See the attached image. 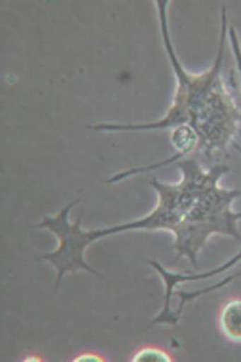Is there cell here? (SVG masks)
I'll list each match as a JSON object with an SVG mask.
<instances>
[{
    "instance_id": "7",
    "label": "cell",
    "mask_w": 241,
    "mask_h": 362,
    "mask_svg": "<svg viewBox=\"0 0 241 362\" xmlns=\"http://www.w3.org/2000/svg\"><path fill=\"white\" fill-rule=\"evenodd\" d=\"M240 261L241 250L239 252V253L235 255V256L232 257L231 259H229L228 261H227V262H225L224 264H223V265L219 266L218 268L214 269V272H216V274H222V273L228 272L231 268H233V267L236 266L237 263L240 262Z\"/></svg>"
},
{
    "instance_id": "2",
    "label": "cell",
    "mask_w": 241,
    "mask_h": 362,
    "mask_svg": "<svg viewBox=\"0 0 241 362\" xmlns=\"http://www.w3.org/2000/svg\"><path fill=\"white\" fill-rule=\"evenodd\" d=\"M166 47L177 71L180 87L175 105L167 117L142 129H155L187 123L197 134L199 146L208 156L225 153L236 144L241 129V110L235 102L222 76L225 45L228 43V20L225 8L222 11V28L216 61L207 72L190 76L184 72L175 57L169 42L167 23L162 16Z\"/></svg>"
},
{
    "instance_id": "1",
    "label": "cell",
    "mask_w": 241,
    "mask_h": 362,
    "mask_svg": "<svg viewBox=\"0 0 241 362\" xmlns=\"http://www.w3.org/2000/svg\"><path fill=\"white\" fill-rule=\"evenodd\" d=\"M183 179L177 184L154 180L159 203L145 218L120 226L92 231H77V241L86 249L101 237L129 230H166L175 236L178 257L197 265L199 251L213 235L230 237L241 243L239 221L241 212L232 206L241 195L237 189H227L220 180L228 173L225 165L205 171L195 161L180 163Z\"/></svg>"
},
{
    "instance_id": "3",
    "label": "cell",
    "mask_w": 241,
    "mask_h": 362,
    "mask_svg": "<svg viewBox=\"0 0 241 362\" xmlns=\"http://www.w3.org/2000/svg\"><path fill=\"white\" fill-rule=\"evenodd\" d=\"M220 334L233 344H241V298L232 296L220 305L217 314Z\"/></svg>"
},
{
    "instance_id": "4",
    "label": "cell",
    "mask_w": 241,
    "mask_h": 362,
    "mask_svg": "<svg viewBox=\"0 0 241 362\" xmlns=\"http://www.w3.org/2000/svg\"><path fill=\"white\" fill-rule=\"evenodd\" d=\"M132 362H174L175 358L168 349L157 345H143L131 355Z\"/></svg>"
},
{
    "instance_id": "5",
    "label": "cell",
    "mask_w": 241,
    "mask_h": 362,
    "mask_svg": "<svg viewBox=\"0 0 241 362\" xmlns=\"http://www.w3.org/2000/svg\"><path fill=\"white\" fill-rule=\"evenodd\" d=\"M228 42L230 47L235 64V76H237V85L241 94V42L239 32L234 25H229L228 30Z\"/></svg>"
},
{
    "instance_id": "8",
    "label": "cell",
    "mask_w": 241,
    "mask_h": 362,
    "mask_svg": "<svg viewBox=\"0 0 241 362\" xmlns=\"http://www.w3.org/2000/svg\"><path fill=\"white\" fill-rule=\"evenodd\" d=\"M23 361H44V357L40 353L38 352H31L29 354L26 355L25 358H23Z\"/></svg>"
},
{
    "instance_id": "6",
    "label": "cell",
    "mask_w": 241,
    "mask_h": 362,
    "mask_svg": "<svg viewBox=\"0 0 241 362\" xmlns=\"http://www.w3.org/2000/svg\"><path fill=\"white\" fill-rule=\"evenodd\" d=\"M73 362H106L105 356L100 354V352L91 351V350H85L80 351L76 356L71 358Z\"/></svg>"
}]
</instances>
